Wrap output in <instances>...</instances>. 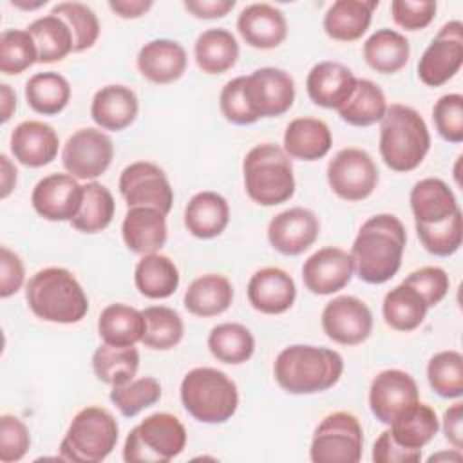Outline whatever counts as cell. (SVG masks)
I'll return each mask as SVG.
<instances>
[{"label": "cell", "instance_id": "277c9868", "mask_svg": "<svg viewBox=\"0 0 463 463\" xmlns=\"http://www.w3.org/2000/svg\"><path fill=\"white\" fill-rule=\"evenodd\" d=\"M380 154L394 172H411L421 165L430 134L425 119L412 107L392 103L380 121Z\"/></svg>", "mask_w": 463, "mask_h": 463}, {"label": "cell", "instance_id": "9a60e30c", "mask_svg": "<svg viewBox=\"0 0 463 463\" xmlns=\"http://www.w3.org/2000/svg\"><path fill=\"white\" fill-rule=\"evenodd\" d=\"M326 336L342 345H358L373 331V313L367 304L353 295H340L329 300L322 311Z\"/></svg>", "mask_w": 463, "mask_h": 463}, {"label": "cell", "instance_id": "6f0895ef", "mask_svg": "<svg viewBox=\"0 0 463 463\" xmlns=\"http://www.w3.org/2000/svg\"><path fill=\"white\" fill-rule=\"evenodd\" d=\"M25 279L22 259L7 246L0 248V297L7 298L14 295Z\"/></svg>", "mask_w": 463, "mask_h": 463}, {"label": "cell", "instance_id": "603a6c76", "mask_svg": "<svg viewBox=\"0 0 463 463\" xmlns=\"http://www.w3.org/2000/svg\"><path fill=\"white\" fill-rule=\"evenodd\" d=\"M9 145L18 163L31 168H40L56 157L60 139L49 123L27 119L14 127Z\"/></svg>", "mask_w": 463, "mask_h": 463}, {"label": "cell", "instance_id": "5bb4252c", "mask_svg": "<svg viewBox=\"0 0 463 463\" xmlns=\"http://www.w3.org/2000/svg\"><path fill=\"white\" fill-rule=\"evenodd\" d=\"M244 94L255 116L275 118L288 112L295 101V81L277 67H260L246 76Z\"/></svg>", "mask_w": 463, "mask_h": 463}, {"label": "cell", "instance_id": "680465c9", "mask_svg": "<svg viewBox=\"0 0 463 463\" xmlns=\"http://www.w3.org/2000/svg\"><path fill=\"white\" fill-rule=\"evenodd\" d=\"M183 5L195 18L213 20L226 16L235 7V0H184Z\"/></svg>", "mask_w": 463, "mask_h": 463}, {"label": "cell", "instance_id": "681fc988", "mask_svg": "<svg viewBox=\"0 0 463 463\" xmlns=\"http://www.w3.org/2000/svg\"><path fill=\"white\" fill-rule=\"evenodd\" d=\"M38 61L33 36L27 31L7 29L0 36V71L4 74H20Z\"/></svg>", "mask_w": 463, "mask_h": 463}, {"label": "cell", "instance_id": "e0dca14e", "mask_svg": "<svg viewBox=\"0 0 463 463\" xmlns=\"http://www.w3.org/2000/svg\"><path fill=\"white\" fill-rule=\"evenodd\" d=\"M420 400L414 378L402 369L380 371L369 387V407L374 418L385 425L409 405Z\"/></svg>", "mask_w": 463, "mask_h": 463}, {"label": "cell", "instance_id": "7402d4cb", "mask_svg": "<svg viewBox=\"0 0 463 463\" xmlns=\"http://www.w3.org/2000/svg\"><path fill=\"white\" fill-rule=\"evenodd\" d=\"M356 80L344 63L318 61L307 72L306 90L315 105L338 110L351 98Z\"/></svg>", "mask_w": 463, "mask_h": 463}, {"label": "cell", "instance_id": "7dc6e473", "mask_svg": "<svg viewBox=\"0 0 463 463\" xmlns=\"http://www.w3.org/2000/svg\"><path fill=\"white\" fill-rule=\"evenodd\" d=\"M416 233L423 248L438 257H449L456 253L463 239V219L461 210L454 212L445 221L434 224L416 222Z\"/></svg>", "mask_w": 463, "mask_h": 463}, {"label": "cell", "instance_id": "7bdbcfd3", "mask_svg": "<svg viewBox=\"0 0 463 463\" xmlns=\"http://www.w3.org/2000/svg\"><path fill=\"white\" fill-rule=\"evenodd\" d=\"M114 197L107 186L90 181L83 184V199L80 212L71 221L72 228L83 233H98L105 230L114 217Z\"/></svg>", "mask_w": 463, "mask_h": 463}, {"label": "cell", "instance_id": "f1b7e54d", "mask_svg": "<svg viewBox=\"0 0 463 463\" xmlns=\"http://www.w3.org/2000/svg\"><path fill=\"white\" fill-rule=\"evenodd\" d=\"M230 221L228 201L217 192L195 194L184 208V226L197 239L221 235Z\"/></svg>", "mask_w": 463, "mask_h": 463}, {"label": "cell", "instance_id": "ac0fdd59", "mask_svg": "<svg viewBox=\"0 0 463 463\" xmlns=\"http://www.w3.org/2000/svg\"><path fill=\"white\" fill-rule=\"evenodd\" d=\"M354 273L351 255L336 246H326L309 255L302 266L304 286L315 295H333L351 282Z\"/></svg>", "mask_w": 463, "mask_h": 463}, {"label": "cell", "instance_id": "4316f807", "mask_svg": "<svg viewBox=\"0 0 463 463\" xmlns=\"http://www.w3.org/2000/svg\"><path fill=\"white\" fill-rule=\"evenodd\" d=\"M376 0H336L324 14V31L336 42H354L371 25Z\"/></svg>", "mask_w": 463, "mask_h": 463}, {"label": "cell", "instance_id": "8d00e7d4", "mask_svg": "<svg viewBox=\"0 0 463 463\" xmlns=\"http://www.w3.org/2000/svg\"><path fill=\"white\" fill-rule=\"evenodd\" d=\"M143 311L127 304H109L98 318V335L103 344L136 345L145 335Z\"/></svg>", "mask_w": 463, "mask_h": 463}, {"label": "cell", "instance_id": "7c38bea8", "mask_svg": "<svg viewBox=\"0 0 463 463\" xmlns=\"http://www.w3.org/2000/svg\"><path fill=\"white\" fill-rule=\"evenodd\" d=\"M114 157L112 139L99 128H80L63 145L61 163L76 179H96L107 172Z\"/></svg>", "mask_w": 463, "mask_h": 463}, {"label": "cell", "instance_id": "ffe728a7", "mask_svg": "<svg viewBox=\"0 0 463 463\" xmlns=\"http://www.w3.org/2000/svg\"><path fill=\"white\" fill-rule=\"evenodd\" d=\"M246 295L253 309L264 315H280L293 306L297 286L288 271L268 266L251 275Z\"/></svg>", "mask_w": 463, "mask_h": 463}, {"label": "cell", "instance_id": "60d3db41", "mask_svg": "<svg viewBox=\"0 0 463 463\" xmlns=\"http://www.w3.org/2000/svg\"><path fill=\"white\" fill-rule=\"evenodd\" d=\"M27 33L33 36L36 52H38V63H52L63 60L69 52H72V33L69 25L56 14H45L38 20H34Z\"/></svg>", "mask_w": 463, "mask_h": 463}, {"label": "cell", "instance_id": "d6986e66", "mask_svg": "<svg viewBox=\"0 0 463 463\" xmlns=\"http://www.w3.org/2000/svg\"><path fill=\"white\" fill-rule=\"evenodd\" d=\"M320 222L315 212L295 206L277 213L268 224V241L282 255H300L317 241Z\"/></svg>", "mask_w": 463, "mask_h": 463}, {"label": "cell", "instance_id": "8fae6325", "mask_svg": "<svg viewBox=\"0 0 463 463\" xmlns=\"http://www.w3.org/2000/svg\"><path fill=\"white\" fill-rule=\"evenodd\" d=\"M463 65V24L447 22L418 61V78L429 87H439L452 80Z\"/></svg>", "mask_w": 463, "mask_h": 463}, {"label": "cell", "instance_id": "b9f144b4", "mask_svg": "<svg viewBox=\"0 0 463 463\" xmlns=\"http://www.w3.org/2000/svg\"><path fill=\"white\" fill-rule=\"evenodd\" d=\"M208 349L219 362L239 365L253 356L255 338L246 326L224 322L212 327L208 335Z\"/></svg>", "mask_w": 463, "mask_h": 463}, {"label": "cell", "instance_id": "7a4b0ae2", "mask_svg": "<svg viewBox=\"0 0 463 463\" xmlns=\"http://www.w3.org/2000/svg\"><path fill=\"white\" fill-rule=\"evenodd\" d=\"M344 373L342 356L327 347L295 344L284 347L273 364L277 383L289 394H315L331 389Z\"/></svg>", "mask_w": 463, "mask_h": 463}, {"label": "cell", "instance_id": "91938a15", "mask_svg": "<svg viewBox=\"0 0 463 463\" xmlns=\"http://www.w3.org/2000/svg\"><path fill=\"white\" fill-rule=\"evenodd\" d=\"M443 432L445 438L454 445V449H461L463 445V403L456 402L443 414Z\"/></svg>", "mask_w": 463, "mask_h": 463}, {"label": "cell", "instance_id": "f5cc1de1", "mask_svg": "<svg viewBox=\"0 0 463 463\" xmlns=\"http://www.w3.org/2000/svg\"><path fill=\"white\" fill-rule=\"evenodd\" d=\"M246 76H237L230 80L219 96V109L226 121L233 125H251L259 121L255 112L250 109L246 94H244Z\"/></svg>", "mask_w": 463, "mask_h": 463}, {"label": "cell", "instance_id": "f6af8a7d", "mask_svg": "<svg viewBox=\"0 0 463 463\" xmlns=\"http://www.w3.org/2000/svg\"><path fill=\"white\" fill-rule=\"evenodd\" d=\"M427 380L441 398L463 394V356L458 351H439L427 364Z\"/></svg>", "mask_w": 463, "mask_h": 463}, {"label": "cell", "instance_id": "03108f58", "mask_svg": "<svg viewBox=\"0 0 463 463\" xmlns=\"http://www.w3.org/2000/svg\"><path fill=\"white\" fill-rule=\"evenodd\" d=\"M11 4H13V5H16V7H22V9H38V7L45 5V4H47V0H38V2H34V4H31V2H29V4H27V2H18V0L14 2V0H13Z\"/></svg>", "mask_w": 463, "mask_h": 463}, {"label": "cell", "instance_id": "836d02e7", "mask_svg": "<svg viewBox=\"0 0 463 463\" xmlns=\"http://www.w3.org/2000/svg\"><path fill=\"white\" fill-rule=\"evenodd\" d=\"M427 309L429 306L420 291L405 282L387 291L382 304L385 324L402 333H409L420 327L425 320Z\"/></svg>", "mask_w": 463, "mask_h": 463}, {"label": "cell", "instance_id": "9f6ffc18", "mask_svg": "<svg viewBox=\"0 0 463 463\" xmlns=\"http://www.w3.org/2000/svg\"><path fill=\"white\" fill-rule=\"evenodd\" d=\"M373 461L374 463H418L421 461V450L402 447L391 436V430H383L373 445Z\"/></svg>", "mask_w": 463, "mask_h": 463}, {"label": "cell", "instance_id": "c3c4849f", "mask_svg": "<svg viewBox=\"0 0 463 463\" xmlns=\"http://www.w3.org/2000/svg\"><path fill=\"white\" fill-rule=\"evenodd\" d=\"M109 398L125 418H134L161 400V383L152 376L134 378L125 385L112 387Z\"/></svg>", "mask_w": 463, "mask_h": 463}, {"label": "cell", "instance_id": "ab89813d", "mask_svg": "<svg viewBox=\"0 0 463 463\" xmlns=\"http://www.w3.org/2000/svg\"><path fill=\"white\" fill-rule=\"evenodd\" d=\"M387 101L383 90L371 80H356L351 98L338 109L340 118L353 127H369L385 116Z\"/></svg>", "mask_w": 463, "mask_h": 463}, {"label": "cell", "instance_id": "3957f363", "mask_svg": "<svg viewBox=\"0 0 463 463\" xmlns=\"http://www.w3.org/2000/svg\"><path fill=\"white\" fill-rule=\"evenodd\" d=\"M29 309L45 322L76 324L89 311V298L78 279L65 268H43L25 286Z\"/></svg>", "mask_w": 463, "mask_h": 463}, {"label": "cell", "instance_id": "5b68a950", "mask_svg": "<svg viewBox=\"0 0 463 463\" xmlns=\"http://www.w3.org/2000/svg\"><path fill=\"white\" fill-rule=\"evenodd\" d=\"M244 190L260 206L286 203L295 194V175L289 156L282 146L262 143L253 146L242 161Z\"/></svg>", "mask_w": 463, "mask_h": 463}, {"label": "cell", "instance_id": "bcb514c9", "mask_svg": "<svg viewBox=\"0 0 463 463\" xmlns=\"http://www.w3.org/2000/svg\"><path fill=\"white\" fill-rule=\"evenodd\" d=\"M51 14L60 16L72 33V52L90 49L99 36V22L96 13L81 2H60L51 9Z\"/></svg>", "mask_w": 463, "mask_h": 463}, {"label": "cell", "instance_id": "f546056e", "mask_svg": "<svg viewBox=\"0 0 463 463\" xmlns=\"http://www.w3.org/2000/svg\"><path fill=\"white\" fill-rule=\"evenodd\" d=\"M411 210L420 224H434L445 221L459 210L454 192L438 177H425L411 190Z\"/></svg>", "mask_w": 463, "mask_h": 463}, {"label": "cell", "instance_id": "d590c367", "mask_svg": "<svg viewBox=\"0 0 463 463\" xmlns=\"http://www.w3.org/2000/svg\"><path fill=\"white\" fill-rule=\"evenodd\" d=\"M134 282L146 298H168L179 286V269L170 257L159 251L148 253L136 264Z\"/></svg>", "mask_w": 463, "mask_h": 463}, {"label": "cell", "instance_id": "816d5d0a", "mask_svg": "<svg viewBox=\"0 0 463 463\" xmlns=\"http://www.w3.org/2000/svg\"><path fill=\"white\" fill-rule=\"evenodd\" d=\"M31 447V436L27 425L13 416L2 414L0 416V461L13 463L20 461Z\"/></svg>", "mask_w": 463, "mask_h": 463}, {"label": "cell", "instance_id": "cb8c5ba5", "mask_svg": "<svg viewBox=\"0 0 463 463\" xmlns=\"http://www.w3.org/2000/svg\"><path fill=\"white\" fill-rule=\"evenodd\" d=\"M121 233L127 248L137 255L157 253L166 242V215L150 206H132L125 213Z\"/></svg>", "mask_w": 463, "mask_h": 463}, {"label": "cell", "instance_id": "ba28073f", "mask_svg": "<svg viewBox=\"0 0 463 463\" xmlns=\"http://www.w3.org/2000/svg\"><path fill=\"white\" fill-rule=\"evenodd\" d=\"M186 447V429L170 412H154L127 436L123 459L127 463H166Z\"/></svg>", "mask_w": 463, "mask_h": 463}, {"label": "cell", "instance_id": "d4e9b609", "mask_svg": "<svg viewBox=\"0 0 463 463\" xmlns=\"http://www.w3.org/2000/svg\"><path fill=\"white\" fill-rule=\"evenodd\" d=\"M186 51L175 40H152L137 52L139 72L157 85H166L179 80L186 71Z\"/></svg>", "mask_w": 463, "mask_h": 463}, {"label": "cell", "instance_id": "2e32d148", "mask_svg": "<svg viewBox=\"0 0 463 463\" xmlns=\"http://www.w3.org/2000/svg\"><path fill=\"white\" fill-rule=\"evenodd\" d=\"M83 184L71 174H51L36 183L31 194L34 212L47 221H72L80 212Z\"/></svg>", "mask_w": 463, "mask_h": 463}, {"label": "cell", "instance_id": "ee69618b", "mask_svg": "<svg viewBox=\"0 0 463 463\" xmlns=\"http://www.w3.org/2000/svg\"><path fill=\"white\" fill-rule=\"evenodd\" d=\"M145 335L141 344L154 351L174 349L184 335V324L179 313L166 306H148L143 309Z\"/></svg>", "mask_w": 463, "mask_h": 463}, {"label": "cell", "instance_id": "d6a6232c", "mask_svg": "<svg viewBox=\"0 0 463 463\" xmlns=\"http://www.w3.org/2000/svg\"><path fill=\"white\" fill-rule=\"evenodd\" d=\"M194 56L203 72L222 74L237 63L239 43L228 29H206L195 40Z\"/></svg>", "mask_w": 463, "mask_h": 463}, {"label": "cell", "instance_id": "4dcf8cb0", "mask_svg": "<svg viewBox=\"0 0 463 463\" xmlns=\"http://www.w3.org/2000/svg\"><path fill=\"white\" fill-rule=\"evenodd\" d=\"M233 300L232 282L219 273H206L192 280L184 291L183 304L195 317H217L224 313Z\"/></svg>", "mask_w": 463, "mask_h": 463}, {"label": "cell", "instance_id": "11a10c76", "mask_svg": "<svg viewBox=\"0 0 463 463\" xmlns=\"http://www.w3.org/2000/svg\"><path fill=\"white\" fill-rule=\"evenodd\" d=\"M436 2L432 0H394L391 2V14L394 24L407 31L425 29L436 14Z\"/></svg>", "mask_w": 463, "mask_h": 463}, {"label": "cell", "instance_id": "9c48e42d", "mask_svg": "<svg viewBox=\"0 0 463 463\" xmlns=\"http://www.w3.org/2000/svg\"><path fill=\"white\" fill-rule=\"evenodd\" d=\"M364 430L345 411L327 414L315 429L309 458L313 463H356L362 458Z\"/></svg>", "mask_w": 463, "mask_h": 463}, {"label": "cell", "instance_id": "be15d7a7", "mask_svg": "<svg viewBox=\"0 0 463 463\" xmlns=\"http://www.w3.org/2000/svg\"><path fill=\"white\" fill-rule=\"evenodd\" d=\"M0 99H2V103H0L2 121L5 123L13 116V112L16 110V94L7 83L0 85Z\"/></svg>", "mask_w": 463, "mask_h": 463}, {"label": "cell", "instance_id": "484cf974", "mask_svg": "<svg viewBox=\"0 0 463 463\" xmlns=\"http://www.w3.org/2000/svg\"><path fill=\"white\" fill-rule=\"evenodd\" d=\"M139 101L132 89L125 85L101 87L90 103V118L103 130L119 132L137 118Z\"/></svg>", "mask_w": 463, "mask_h": 463}, {"label": "cell", "instance_id": "db71d44e", "mask_svg": "<svg viewBox=\"0 0 463 463\" xmlns=\"http://www.w3.org/2000/svg\"><path fill=\"white\" fill-rule=\"evenodd\" d=\"M403 282L416 288L420 295L425 298L429 307L438 306L445 298L450 286L447 271L438 266H425V268L414 269L412 273L407 275Z\"/></svg>", "mask_w": 463, "mask_h": 463}, {"label": "cell", "instance_id": "74e56055", "mask_svg": "<svg viewBox=\"0 0 463 463\" xmlns=\"http://www.w3.org/2000/svg\"><path fill=\"white\" fill-rule=\"evenodd\" d=\"M139 369V351L134 345H99L92 354L96 378L110 387L125 385L134 380Z\"/></svg>", "mask_w": 463, "mask_h": 463}, {"label": "cell", "instance_id": "6125c7cd", "mask_svg": "<svg viewBox=\"0 0 463 463\" xmlns=\"http://www.w3.org/2000/svg\"><path fill=\"white\" fill-rule=\"evenodd\" d=\"M0 163H2V192H0V197L5 199L16 184V174L18 172H16L14 165H11V161L5 154L0 156Z\"/></svg>", "mask_w": 463, "mask_h": 463}, {"label": "cell", "instance_id": "6da1fadb", "mask_svg": "<svg viewBox=\"0 0 463 463\" xmlns=\"http://www.w3.org/2000/svg\"><path fill=\"white\" fill-rule=\"evenodd\" d=\"M405 242V226L396 215L376 213L369 217L362 224L349 253L356 275L367 284L391 280L402 266Z\"/></svg>", "mask_w": 463, "mask_h": 463}, {"label": "cell", "instance_id": "8992f818", "mask_svg": "<svg viewBox=\"0 0 463 463\" xmlns=\"http://www.w3.org/2000/svg\"><path fill=\"white\" fill-rule=\"evenodd\" d=\"M181 403L201 423H224L239 407L235 382L213 367H195L181 382Z\"/></svg>", "mask_w": 463, "mask_h": 463}, {"label": "cell", "instance_id": "f907efd6", "mask_svg": "<svg viewBox=\"0 0 463 463\" xmlns=\"http://www.w3.org/2000/svg\"><path fill=\"white\" fill-rule=\"evenodd\" d=\"M432 121L438 134L449 143L463 141V96L450 92L432 107Z\"/></svg>", "mask_w": 463, "mask_h": 463}, {"label": "cell", "instance_id": "30bf717a", "mask_svg": "<svg viewBox=\"0 0 463 463\" xmlns=\"http://www.w3.org/2000/svg\"><path fill=\"white\" fill-rule=\"evenodd\" d=\"M327 183L340 199L364 201L378 184V168L365 150L347 146L329 161Z\"/></svg>", "mask_w": 463, "mask_h": 463}, {"label": "cell", "instance_id": "e7e4bbea", "mask_svg": "<svg viewBox=\"0 0 463 463\" xmlns=\"http://www.w3.org/2000/svg\"><path fill=\"white\" fill-rule=\"evenodd\" d=\"M439 459H454V461H459V459H461V454H459L458 449H454V452H439V454H434V456L429 458L430 463L439 461Z\"/></svg>", "mask_w": 463, "mask_h": 463}, {"label": "cell", "instance_id": "83f0119b", "mask_svg": "<svg viewBox=\"0 0 463 463\" xmlns=\"http://www.w3.org/2000/svg\"><path fill=\"white\" fill-rule=\"evenodd\" d=\"M333 137L329 127L317 118H295L284 132V152L300 161H317L327 156Z\"/></svg>", "mask_w": 463, "mask_h": 463}, {"label": "cell", "instance_id": "94428289", "mask_svg": "<svg viewBox=\"0 0 463 463\" xmlns=\"http://www.w3.org/2000/svg\"><path fill=\"white\" fill-rule=\"evenodd\" d=\"M154 5L152 0H110L109 7L119 18H139Z\"/></svg>", "mask_w": 463, "mask_h": 463}, {"label": "cell", "instance_id": "52a82bcc", "mask_svg": "<svg viewBox=\"0 0 463 463\" xmlns=\"http://www.w3.org/2000/svg\"><path fill=\"white\" fill-rule=\"evenodd\" d=\"M118 438L116 418L103 407L89 405L72 418L60 443V458L76 463H99L114 450Z\"/></svg>", "mask_w": 463, "mask_h": 463}, {"label": "cell", "instance_id": "1f68e13d", "mask_svg": "<svg viewBox=\"0 0 463 463\" xmlns=\"http://www.w3.org/2000/svg\"><path fill=\"white\" fill-rule=\"evenodd\" d=\"M391 436L407 449L421 450L439 430L436 411L420 400L403 409L389 425Z\"/></svg>", "mask_w": 463, "mask_h": 463}, {"label": "cell", "instance_id": "4fadbf2b", "mask_svg": "<svg viewBox=\"0 0 463 463\" xmlns=\"http://www.w3.org/2000/svg\"><path fill=\"white\" fill-rule=\"evenodd\" d=\"M119 194L132 206H150L168 213L174 203V190L166 174L150 161H136L119 175Z\"/></svg>", "mask_w": 463, "mask_h": 463}, {"label": "cell", "instance_id": "f35d334b", "mask_svg": "<svg viewBox=\"0 0 463 463\" xmlns=\"http://www.w3.org/2000/svg\"><path fill=\"white\" fill-rule=\"evenodd\" d=\"M27 105L43 116L60 114L71 99V85L65 76L47 71L36 72L25 83Z\"/></svg>", "mask_w": 463, "mask_h": 463}, {"label": "cell", "instance_id": "e575fe53", "mask_svg": "<svg viewBox=\"0 0 463 463\" xmlns=\"http://www.w3.org/2000/svg\"><path fill=\"white\" fill-rule=\"evenodd\" d=\"M411 56L409 40L394 29H378L364 43V60L382 74H394L403 69Z\"/></svg>", "mask_w": 463, "mask_h": 463}, {"label": "cell", "instance_id": "44dd1931", "mask_svg": "<svg viewBox=\"0 0 463 463\" xmlns=\"http://www.w3.org/2000/svg\"><path fill=\"white\" fill-rule=\"evenodd\" d=\"M237 31L242 40L255 49H275L288 36V22L280 9L257 2L246 5L237 18Z\"/></svg>", "mask_w": 463, "mask_h": 463}]
</instances>
